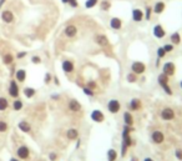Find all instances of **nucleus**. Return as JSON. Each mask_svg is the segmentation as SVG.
Listing matches in <instances>:
<instances>
[{
  "instance_id": "17",
  "label": "nucleus",
  "mask_w": 182,
  "mask_h": 161,
  "mask_svg": "<svg viewBox=\"0 0 182 161\" xmlns=\"http://www.w3.org/2000/svg\"><path fill=\"white\" fill-rule=\"evenodd\" d=\"M1 18H3V20L5 23H11V21H13V19H14V15H13L11 11L6 10V11H4V13L1 14Z\"/></svg>"
},
{
  "instance_id": "11",
  "label": "nucleus",
  "mask_w": 182,
  "mask_h": 161,
  "mask_svg": "<svg viewBox=\"0 0 182 161\" xmlns=\"http://www.w3.org/2000/svg\"><path fill=\"white\" fill-rule=\"evenodd\" d=\"M132 19H134L135 21H141V20L143 19L142 10H140V9H134V10H132Z\"/></svg>"
},
{
  "instance_id": "20",
  "label": "nucleus",
  "mask_w": 182,
  "mask_h": 161,
  "mask_svg": "<svg viewBox=\"0 0 182 161\" xmlns=\"http://www.w3.org/2000/svg\"><path fill=\"white\" fill-rule=\"evenodd\" d=\"M79 138V133H77V130L76 129H70L69 131H68V139L69 140H76Z\"/></svg>"
},
{
  "instance_id": "31",
  "label": "nucleus",
  "mask_w": 182,
  "mask_h": 161,
  "mask_svg": "<svg viewBox=\"0 0 182 161\" xmlns=\"http://www.w3.org/2000/svg\"><path fill=\"white\" fill-rule=\"evenodd\" d=\"M161 88H162L165 91H166V94L167 95H172V90L170 89V86H168V84H163V85H161Z\"/></svg>"
},
{
  "instance_id": "15",
  "label": "nucleus",
  "mask_w": 182,
  "mask_h": 161,
  "mask_svg": "<svg viewBox=\"0 0 182 161\" xmlns=\"http://www.w3.org/2000/svg\"><path fill=\"white\" fill-rule=\"evenodd\" d=\"M69 107H70V110L71 111H79L81 109V105H80V102H79L77 100H75V99H72V100H70L69 101Z\"/></svg>"
},
{
  "instance_id": "36",
  "label": "nucleus",
  "mask_w": 182,
  "mask_h": 161,
  "mask_svg": "<svg viewBox=\"0 0 182 161\" xmlns=\"http://www.w3.org/2000/svg\"><path fill=\"white\" fill-rule=\"evenodd\" d=\"M8 129V125H6V122H4V121H0V131H5Z\"/></svg>"
},
{
  "instance_id": "10",
  "label": "nucleus",
  "mask_w": 182,
  "mask_h": 161,
  "mask_svg": "<svg viewBox=\"0 0 182 161\" xmlns=\"http://www.w3.org/2000/svg\"><path fill=\"white\" fill-rule=\"evenodd\" d=\"M18 156L20 159H28L29 158V149L26 146H21L18 149Z\"/></svg>"
},
{
  "instance_id": "37",
  "label": "nucleus",
  "mask_w": 182,
  "mask_h": 161,
  "mask_svg": "<svg viewBox=\"0 0 182 161\" xmlns=\"http://www.w3.org/2000/svg\"><path fill=\"white\" fill-rule=\"evenodd\" d=\"M163 49H165V51H166V53H170V51H172V50H173V45H171V44L165 45Z\"/></svg>"
},
{
  "instance_id": "45",
  "label": "nucleus",
  "mask_w": 182,
  "mask_h": 161,
  "mask_svg": "<svg viewBox=\"0 0 182 161\" xmlns=\"http://www.w3.org/2000/svg\"><path fill=\"white\" fill-rule=\"evenodd\" d=\"M26 55V53H20V54H18V57H24Z\"/></svg>"
},
{
  "instance_id": "50",
  "label": "nucleus",
  "mask_w": 182,
  "mask_h": 161,
  "mask_svg": "<svg viewBox=\"0 0 182 161\" xmlns=\"http://www.w3.org/2000/svg\"><path fill=\"white\" fill-rule=\"evenodd\" d=\"M10 161H18V160H15V159H11Z\"/></svg>"
},
{
  "instance_id": "19",
  "label": "nucleus",
  "mask_w": 182,
  "mask_h": 161,
  "mask_svg": "<svg viewBox=\"0 0 182 161\" xmlns=\"http://www.w3.org/2000/svg\"><path fill=\"white\" fill-rule=\"evenodd\" d=\"M163 10H165V3H162V1L156 3V5L154 6V13H156V14H161Z\"/></svg>"
},
{
  "instance_id": "46",
  "label": "nucleus",
  "mask_w": 182,
  "mask_h": 161,
  "mask_svg": "<svg viewBox=\"0 0 182 161\" xmlns=\"http://www.w3.org/2000/svg\"><path fill=\"white\" fill-rule=\"evenodd\" d=\"M4 3H5V0H0V8H1V5H3Z\"/></svg>"
},
{
  "instance_id": "21",
  "label": "nucleus",
  "mask_w": 182,
  "mask_h": 161,
  "mask_svg": "<svg viewBox=\"0 0 182 161\" xmlns=\"http://www.w3.org/2000/svg\"><path fill=\"white\" fill-rule=\"evenodd\" d=\"M117 159V152L114 150V149H110L109 151H107V160L109 161H116Z\"/></svg>"
},
{
  "instance_id": "9",
  "label": "nucleus",
  "mask_w": 182,
  "mask_h": 161,
  "mask_svg": "<svg viewBox=\"0 0 182 161\" xmlns=\"http://www.w3.org/2000/svg\"><path fill=\"white\" fill-rule=\"evenodd\" d=\"M123 124L127 125V126H132V125H134V117H132V115L129 113V111L123 113Z\"/></svg>"
},
{
  "instance_id": "22",
  "label": "nucleus",
  "mask_w": 182,
  "mask_h": 161,
  "mask_svg": "<svg viewBox=\"0 0 182 161\" xmlns=\"http://www.w3.org/2000/svg\"><path fill=\"white\" fill-rule=\"evenodd\" d=\"M19 129L21 130V131H24V133H29V131L31 130V127H30V125H29L28 122L21 121V122L19 124Z\"/></svg>"
},
{
  "instance_id": "47",
  "label": "nucleus",
  "mask_w": 182,
  "mask_h": 161,
  "mask_svg": "<svg viewBox=\"0 0 182 161\" xmlns=\"http://www.w3.org/2000/svg\"><path fill=\"white\" fill-rule=\"evenodd\" d=\"M143 161H154V160H152V159H150V158H146V159H145Z\"/></svg>"
},
{
  "instance_id": "16",
  "label": "nucleus",
  "mask_w": 182,
  "mask_h": 161,
  "mask_svg": "<svg viewBox=\"0 0 182 161\" xmlns=\"http://www.w3.org/2000/svg\"><path fill=\"white\" fill-rule=\"evenodd\" d=\"M96 43L100 45V46H109V40H107V38L105 35H97Z\"/></svg>"
},
{
  "instance_id": "25",
  "label": "nucleus",
  "mask_w": 182,
  "mask_h": 161,
  "mask_svg": "<svg viewBox=\"0 0 182 161\" xmlns=\"http://www.w3.org/2000/svg\"><path fill=\"white\" fill-rule=\"evenodd\" d=\"M26 77V73L25 70H19L18 73H16V79H18L19 81H24Z\"/></svg>"
},
{
  "instance_id": "51",
  "label": "nucleus",
  "mask_w": 182,
  "mask_h": 161,
  "mask_svg": "<svg viewBox=\"0 0 182 161\" xmlns=\"http://www.w3.org/2000/svg\"><path fill=\"white\" fill-rule=\"evenodd\" d=\"M180 86H181V89H182V81H181V84H180Z\"/></svg>"
},
{
  "instance_id": "18",
  "label": "nucleus",
  "mask_w": 182,
  "mask_h": 161,
  "mask_svg": "<svg viewBox=\"0 0 182 161\" xmlns=\"http://www.w3.org/2000/svg\"><path fill=\"white\" fill-rule=\"evenodd\" d=\"M130 109L131 110H134V111H136V110H139L140 107H141V101L139 100V99H132V100L130 101Z\"/></svg>"
},
{
  "instance_id": "48",
  "label": "nucleus",
  "mask_w": 182,
  "mask_h": 161,
  "mask_svg": "<svg viewBox=\"0 0 182 161\" xmlns=\"http://www.w3.org/2000/svg\"><path fill=\"white\" fill-rule=\"evenodd\" d=\"M61 1H63L64 4H68V3H69V0H61Z\"/></svg>"
},
{
  "instance_id": "38",
  "label": "nucleus",
  "mask_w": 182,
  "mask_h": 161,
  "mask_svg": "<svg viewBox=\"0 0 182 161\" xmlns=\"http://www.w3.org/2000/svg\"><path fill=\"white\" fill-rule=\"evenodd\" d=\"M176 158L179 159L180 161H182V150H181V149H177V150H176Z\"/></svg>"
},
{
  "instance_id": "49",
  "label": "nucleus",
  "mask_w": 182,
  "mask_h": 161,
  "mask_svg": "<svg viewBox=\"0 0 182 161\" xmlns=\"http://www.w3.org/2000/svg\"><path fill=\"white\" fill-rule=\"evenodd\" d=\"M131 161H137V158H132Z\"/></svg>"
},
{
  "instance_id": "32",
  "label": "nucleus",
  "mask_w": 182,
  "mask_h": 161,
  "mask_svg": "<svg viewBox=\"0 0 182 161\" xmlns=\"http://www.w3.org/2000/svg\"><path fill=\"white\" fill-rule=\"evenodd\" d=\"M101 9L102 10H109L110 9V3L106 1V0H105V1H102L101 3Z\"/></svg>"
},
{
  "instance_id": "13",
  "label": "nucleus",
  "mask_w": 182,
  "mask_h": 161,
  "mask_svg": "<svg viewBox=\"0 0 182 161\" xmlns=\"http://www.w3.org/2000/svg\"><path fill=\"white\" fill-rule=\"evenodd\" d=\"M63 70L68 74L72 73L74 71V63H71V61H69V60H65L63 63Z\"/></svg>"
},
{
  "instance_id": "2",
  "label": "nucleus",
  "mask_w": 182,
  "mask_h": 161,
  "mask_svg": "<svg viewBox=\"0 0 182 161\" xmlns=\"http://www.w3.org/2000/svg\"><path fill=\"white\" fill-rule=\"evenodd\" d=\"M120 107H121V105H120V102L117 100H110L109 104H107V109H109V111L111 114H116L120 111Z\"/></svg>"
},
{
  "instance_id": "24",
  "label": "nucleus",
  "mask_w": 182,
  "mask_h": 161,
  "mask_svg": "<svg viewBox=\"0 0 182 161\" xmlns=\"http://www.w3.org/2000/svg\"><path fill=\"white\" fill-rule=\"evenodd\" d=\"M157 80H159V84L160 85H163V84H168V76L166 75V74H161V75L159 76V79H157Z\"/></svg>"
},
{
  "instance_id": "41",
  "label": "nucleus",
  "mask_w": 182,
  "mask_h": 161,
  "mask_svg": "<svg viewBox=\"0 0 182 161\" xmlns=\"http://www.w3.org/2000/svg\"><path fill=\"white\" fill-rule=\"evenodd\" d=\"M150 16H151V8H147L146 9V19L148 20L150 19Z\"/></svg>"
},
{
  "instance_id": "26",
  "label": "nucleus",
  "mask_w": 182,
  "mask_h": 161,
  "mask_svg": "<svg viewBox=\"0 0 182 161\" xmlns=\"http://www.w3.org/2000/svg\"><path fill=\"white\" fill-rule=\"evenodd\" d=\"M24 94H25L26 97H32L34 96V94H35V90L31 89V88H26L25 90H24Z\"/></svg>"
},
{
  "instance_id": "8",
  "label": "nucleus",
  "mask_w": 182,
  "mask_h": 161,
  "mask_svg": "<svg viewBox=\"0 0 182 161\" xmlns=\"http://www.w3.org/2000/svg\"><path fill=\"white\" fill-rule=\"evenodd\" d=\"M76 32H77V29L74 25H69L65 29V35L68 36V38H74V36L76 35Z\"/></svg>"
},
{
  "instance_id": "33",
  "label": "nucleus",
  "mask_w": 182,
  "mask_h": 161,
  "mask_svg": "<svg viewBox=\"0 0 182 161\" xmlns=\"http://www.w3.org/2000/svg\"><path fill=\"white\" fill-rule=\"evenodd\" d=\"M11 61H13V56H11L10 54H8V55L4 56V63L5 64H10Z\"/></svg>"
},
{
  "instance_id": "29",
  "label": "nucleus",
  "mask_w": 182,
  "mask_h": 161,
  "mask_svg": "<svg viewBox=\"0 0 182 161\" xmlns=\"http://www.w3.org/2000/svg\"><path fill=\"white\" fill-rule=\"evenodd\" d=\"M136 80H137V76H136V74H129V75H127V81L129 82H135Z\"/></svg>"
},
{
  "instance_id": "5",
  "label": "nucleus",
  "mask_w": 182,
  "mask_h": 161,
  "mask_svg": "<svg viewBox=\"0 0 182 161\" xmlns=\"http://www.w3.org/2000/svg\"><path fill=\"white\" fill-rule=\"evenodd\" d=\"M91 119H92L95 122H102L105 120V116L100 110H94L92 113H91Z\"/></svg>"
},
{
  "instance_id": "34",
  "label": "nucleus",
  "mask_w": 182,
  "mask_h": 161,
  "mask_svg": "<svg viewBox=\"0 0 182 161\" xmlns=\"http://www.w3.org/2000/svg\"><path fill=\"white\" fill-rule=\"evenodd\" d=\"M23 107V102L20 101V100H16L15 102H14V109L15 110H20Z\"/></svg>"
},
{
  "instance_id": "1",
  "label": "nucleus",
  "mask_w": 182,
  "mask_h": 161,
  "mask_svg": "<svg viewBox=\"0 0 182 161\" xmlns=\"http://www.w3.org/2000/svg\"><path fill=\"white\" fill-rule=\"evenodd\" d=\"M131 70L136 75H137V74H143L145 70H146V65L141 63V61H134L131 65Z\"/></svg>"
},
{
  "instance_id": "7",
  "label": "nucleus",
  "mask_w": 182,
  "mask_h": 161,
  "mask_svg": "<svg viewBox=\"0 0 182 161\" xmlns=\"http://www.w3.org/2000/svg\"><path fill=\"white\" fill-rule=\"evenodd\" d=\"M151 138H152V140H154L155 144H161V142H163L165 136L161 131H154L152 135H151Z\"/></svg>"
},
{
  "instance_id": "6",
  "label": "nucleus",
  "mask_w": 182,
  "mask_h": 161,
  "mask_svg": "<svg viewBox=\"0 0 182 161\" xmlns=\"http://www.w3.org/2000/svg\"><path fill=\"white\" fill-rule=\"evenodd\" d=\"M154 35L156 36L157 39H162L165 35H166V32H165L163 28L160 25V24H157V25L154 28Z\"/></svg>"
},
{
  "instance_id": "12",
  "label": "nucleus",
  "mask_w": 182,
  "mask_h": 161,
  "mask_svg": "<svg viewBox=\"0 0 182 161\" xmlns=\"http://www.w3.org/2000/svg\"><path fill=\"white\" fill-rule=\"evenodd\" d=\"M110 26L112 29H115V30H119V29H121L122 23H121V20H120L119 18H112L110 20Z\"/></svg>"
},
{
  "instance_id": "27",
  "label": "nucleus",
  "mask_w": 182,
  "mask_h": 161,
  "mask_svg": "<svg viewBox=\"0 0 182 161\" xmlns=\"http://www.w3.org/2000/svg\"><path fill=\"white\" fill-rule=\"evenodd\" d=\"M6 107H8V101H6V99L0 97V111L5 110Z\"/></svg>"
},
{
  "instance_id": "3",
  "label": "nucleus",
  "mask_w": 182,
  "mask_h": 161,
  "mask_svg": "<svg viewBox=\"0 0 182 161\" xmlns=\"http://www.w3.org/2000/svg\"><path fill=\"white\" fill-rule=\"evenodd\" d=\"M161 117H162V120H166V121L172 120V119L175 117V111L172 109H170V107H166V109H163L162 113H161Z\"/></svg>"
},
{
  "instance_id": "30",
  "label": "nucleus",
  "mask_w": 182,
  "mask_h": 161,
  "mask_svg": "<svg viewBox=\"0 0 182 161\" xmlns=\"http://www.w3.org/2000/svg\"><path fill=\"white\" fill-rule=\"evenodd\" d=\"M165 55H166V51H165L163 48H159V49H157V56H159V59L163 57Z\"/></svg>"
},
{
  "instance_id": "42",
  "label": "nucleus",
  "mask_w": 182,
  "mask_h": 161,
  "mask_svg": "<svg viewBox=\"0 0 182 161\" xmlns=\"http://www.w3.org/2000/svg\"><path fill=\"white\" fill-rule=\"evenodd\" d=\"M88 86H89V89H95V88H96V84H95L94 81H90L88 84Z\"/></svg>"
},
{
  "instance_id": "23",
  "label": "nucleus",
  "mask_w": 182,
  "mask_h": 161,
  "mask_svg": "<svg viewBox=\"0 0 182 161\" xmlns=\"http://www.w3.org/2000/svg\"><path fill=\"white\" fill-rule=\"evenodd\" d=\"M171 41H172V45H179L181 43V36L179 32H173V34L171 35Z\"/></svg>"
},
{
  "instance_id": "44",
  "label": "nucleus",
  "mask_w": 182,
  "mask_h": 161,
  "mask_svg": "<svg viewBox=\"0 0 182 161\" xmlns=\"http://www.w3.org/2000/svg\"><path fill=\"white\" fill-rule=\"evenodd\" d=\"M50 79H51L50 74H46V77H45V82H46V84H48V82H49V81H50Z\"/></svg>"
},
{
  "instance_id": "40",
  "label": "nucleus",
  "mask_w": 182,
  "mask_h": 161,
  "mask_svg": "<svg viewBox=\"0 0 182 161\" xmlns=\"http://www.w3.org/2000/svg\"><path fill=\"white\" fill-rule=\"evenodd\" d=\"M31 61H32V63H34V64H40V57L39 56H32V59H31Z\"/></svg>"
},
{
  "instance_id": "28",
  "label": "nucleus",
  "mask_w": 182,
  "mask_h": 161,
  "mask_svg": "<svg viewBox=\"0 0 182 161\" xmlns=\"http://www.w3.org/2000/svg\"><path fill=\"white\" fill-rule=\"evenodd\" d=\"M96 4H97V0H88V1L85 3V6L88 8V9H91V8H94Z\"/></svg>"
},
{
  "instance_id": "43",
  "label": "nucleus",
  "mask_w": 182,
  "mask_h": 161,
  "mask_svg": "<svg viewBox=\"0 0 182 161\" xmlns=\"http://www.w3.org/2000/svg\"><path fill=\"white\" fill-rule=\"evenodd\" d=\"M50 160H51V161L56 160V154H54V152H51V154H50Z\"/></svg>"
},
{
  "instance_id": "4",
  "label": "nucleus",
  "mask_w": 182,
  "mask_h": 161,
  "mask_svg": "<svg viewBox=\"0 0 182 161\" xmlns=\"http://www.w3.org/2000/svg\"><path fill=\"white\" fill-rule=\"evenodd\" d=\"M176 71V68H175V64L171 63V61H168V63H166L163 65V74H166L167 76H172L173 74H175Z\"/></svg>"
},
{
  "instance_id": "35",
  "label": "nucleus",
  "mask_w": 182,
  "mask_h": 161,
  "mask_svg": "<svg viewBox=\"0 0 182 161\" xmlns=\"http://www.w3.org/2000/svg\"><path fill=\"white\" fill-rule=\"evenodd\" d=\"M82 90H84V93L86 95H89V96H92V95H94V91L91 89H89V88H82Z\"/></svg>"
},
{
  "instance_id": "14",
  "label": "nucleus",
  "mask_w": 182,
  "mask_h": 161,
  "mask_svg": "<svg viewBox=\"0 0 182 161\" xmlns=\"http://www.w3.org/2000/svg\"><path fill=\"white\" fill-rule=\"evenodd\" d=\"M9 94H10L13 97H16V96L19 95V89H18V85H16V82H15V81H11V82H10Z\"/></svg>"
},
{
  "instance_id": "39",
  "label": "nucleus",
  "mask_w": 182,
  "mask_h": 161,
  "mask_svg": "<svg viewBox=\"0 0 182 161\" xmlns=\"http://www.w3.org/2000/svg\"><path fill=\"white\" fill-rule=\"evenodd\" d=\"M68 4H70L72 8H77L79 6V4H77V0H69V3Z\"/></svg>"
}]
</instances>
